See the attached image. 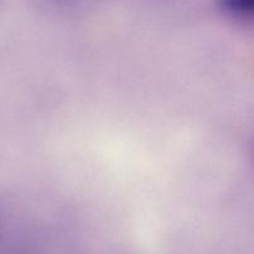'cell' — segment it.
Returning a JSON list of instances; mask_svg holds the SVG:
<instances>
[{"mask_svg":"<svg viewBox=\"0 0 254 254\" xmlns=\"http://www.w3.org/2000/svg\"><path fill=\"white\" fill-rule=\"evenodd\" d=\"M223 6L235 14L245 15L252 11L253 0H222Z\"/></svg>","mask_w":254,"mask_h":254,"instance_id":"obj_1","label":"cell"},{"mask_svg":"<svg viewBox=\"0 0 254 254\" xmlns=\"http://www.w3.org/2000/svg\"><path fill=\"white\" fill-rule=\"evenodd\" d=\"M46 1H49V2H68V1H71V0H46Z\"/></svg>","mask_w":254,"mask_h":254,"instance_id":"obj_2","label":"cell"}]
</instances>
